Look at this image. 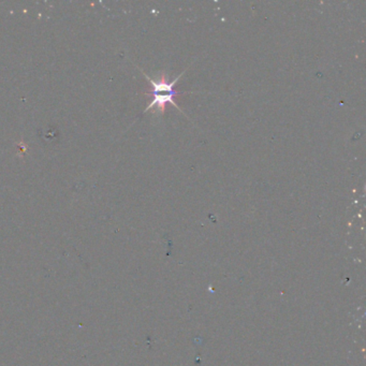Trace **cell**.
Segmentation results:
<instances>
[{
	"instance_id": "cell-1",
	"label": "cell",
	"mask_w": 366,
	"mask_h": 366,
	"mask_svg": "<svg viewBox=\"0 0 366 366\" xmlns=\"http://www.w3.org/2000/svg\"><path fill=\"white\" fill-rule=\"evenodd\" d=\"M184 74H185V71L182 72L175 80L171 81V82L168 81L164 74L159 76V80L158 81L152 80L149 76L145 74L147 80L151 83L152 87H153L151 92V96H153V97H152L151 102H149L147 108L145 109L144 113L155 109L156 113L164 114L168 104H172L175 108L182 111L179 107L177 106V102H175L174 97L179 95V93H177V91H175V85H177V83L179 82V79L182 78Z\"/></svg>"
}]
</instances>
